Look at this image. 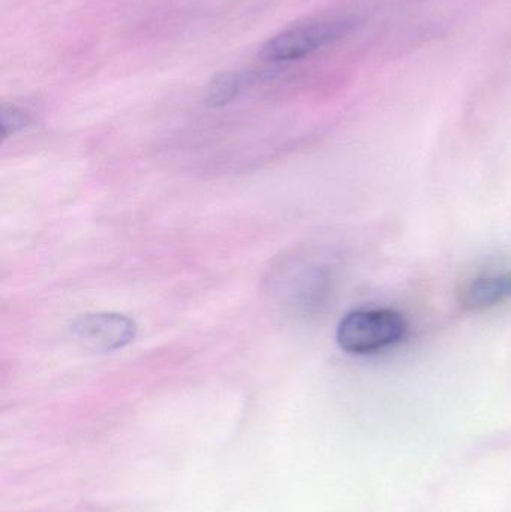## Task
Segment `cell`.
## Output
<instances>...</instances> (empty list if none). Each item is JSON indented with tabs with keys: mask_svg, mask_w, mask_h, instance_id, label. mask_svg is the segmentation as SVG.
Here are the masks:
<instances>
[{
	"mask_svg": "<svg viewBox=\"0 0 511 512\" xmlns=\"http://www.w3.org/2000/svg\"><path fill=\"white\" fill-rule=\"evenodd\" d=\"M356 23L353 17H329L287 27L267 39L261 45L258 56L267 63L305 59L320 48L344 38Z\"/></svg>",
	"mask_w": 511,
	"mask_h": 512,
	"instance_id": "1",
	"label": "cell"
},
{
	"mask_svg": "<svg viewBox=\"0 0 511 512\" xmlns=\"http://www.w3.org/2000/svg\"><path fill=\"white\" fill-rule=\"evenodd\" d=\"M407 331V319L396 310L357 309L339 322L336 340L348 354H372L401 342Z\"/></svg>",
	"mask_w": 511,
	"mask_h": 512,
	"instance_id": "2",
	"label": "cell"
},
{
	"mask_svg": "<svg viewBox=\"0 0 511 512\" xmlns=\"http://www.w3.org/2000/svg\"><path fill=\"white\" fill-rule=\"evenodd\" d=\"M72 336L93 352H110L128 345L135 337V324L119 313L83 315L72 324Z\"/></svg>",
	"mask_w": 511,
	"mask_h": 512,
	"instance_id": "3",
	"label": "cell"
},
{
	"mask_svg": "<svg viewBox=\"0 0 511 512\" xmlns=\"http://www.w3.org/2000/svg\"><path fill=\"white\" fill-rule=\"evenodd\" d=\"M511 301V271L486 274L464 286L461 306L465 310H485Z\"/></svg>",
	"mask_w": 511,
	"mask_h": 512,
	"instance_id": "4",
	"label": "cell"
},
{
	"mask_svg": "<svg viewBox=\"0 0 511 512\" xmlns=\"http://www.w3.org/2000/svg\"><path fill=\"white\" fill-rule=\"evenodd\" d=\"M270 69H242V71H225L213 77L204 93V102L209 107L219 108L230 104L240 93L264 77Z\"/></svg>",
	"mask_w": 511,
	"mask_h": 512,
	"instance_id": "5",
	"label": "cell"
},
{
	"mask_svg": "<svg viewBox=\"0 0 511 512\" xmlns=\"http://www.w3.org/2000/svg\"><path fill=\"white\" fill-rule=\"evenodd\" d=\"M29 116L27 113H24L20 108L8 107V105H3L2 107V119H0V125H2V137L8 138L9 135L15 134V132L23 129L24 126L29 123Z\"/></svg>",
	"mask_w": 511,
	"mask_h": 512,
	"instance_id": "6",
	"label": "cell"
}]
</instances>
